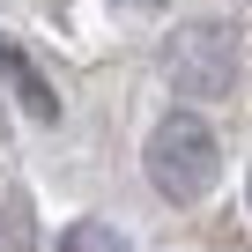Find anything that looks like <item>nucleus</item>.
I'll list each match as a JSON object with an SVG mask.
<instances>
[{"label": "nucleus", "mask_w": 252, "mask_h": 252, "mask_svg": "<svg viewBox=\"0 0 252 252\" xmlns=\"http://www.w3.org/2000/svg\"><path fill=\"white\" fill-rule=\"evenodd\" d=\"M149 178H156V193L178 200V208L208 200V186L222 178V149H215V134H208L200 111L156 119V134H149Z\"/></svg>", "instance_id": "obj_1"}, {"label": "nucleus", "mask_w": 252, "mask_h": 252, "mask_svg": "<svg viewBox=\"0 0 252 252\" xmlns=\"http://www.w3.org/2000/svg\"><path fill=\"white\" fill-rule=\"evenodd\" d=\"M245 200H252V186H245Z\"/></svg>", "instance_id": "obj_4"}, {"label": "nucleus", "mask_w": 252, "mask_h": 252, "mask_svg": "<svg viewBox=\"0 0 252 252\" xmlns=\"http://www.w3.org/2000/svg\"><path fill=\"white\" fill-rule=\"evenodd\" d=\"M60 252H126V237H119L111 222H74V230L60 237Z\"/></svg>", "instance_id": "obj_3"}, {"label": "nucleus", "mask_w": 252, "mask_h": 252, "mask_svg": "<svg viewBox=\"0 0 252 252\" xmlns=\"http://www.w3.org/2000/svg\"><path fill=\"white\" fill-rule=\"evenodd\" d=\"M163 74H171V89H178L186 104H215V96L237 82V37H230L222 23H193V30L171 37Z\"/></svg>", "instance_id": "obj_2"}]
</instances>
